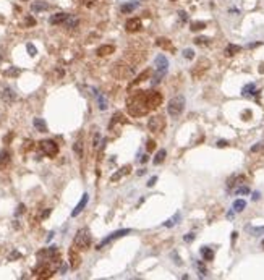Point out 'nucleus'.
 Masks as SVG:
<instances>
[{
  "mask_svg": "<svg viewBox=\"0 0 264 280\" xmlns=\"http://www.w3.org/2000/svg\"><path fill=\"white\" fill-rule=\"evenodd\" d=\"M114 50H115L114 45L105 44V45H101V47L97 49V55H101V57H104V55H110V54H114Z\"/></svg>",
  "mask_w": 264,
  "mask_h": 280,
  "instance_id": "nucleus-18",
  "label": "nucleus"
},
{
  "mask_svg": "<svg viewBox=\"0 0 264 280\" xmlns=\"http://www.w3.org/2000/svg\"><path fill=\"white\" fill-rule=\"evenodd\" d=\"M207 42H209L207 37H196L195 39V44H198V45H202V44H207Z\"/></svg>",
  "mask_w": 264,
  "mask_h": 280,
  "instance_id": "nucleus-35",
  "label": "nucleus"
},
{
  "mask_svg": "<svg viewBox=\"0 0 264 280\" xmlns=\"http://www.w3.org/2000/svg\"><path fill=\"white\" fill-rule=\"evenodd\" d=\"M23 212H25V204H20L18 209H16V216H20V214H23Z\"/></svg>",
  "mask_w": 264,
  "mask_h": 280,
  "instance_id": "nucleus-47",
  "label": "nucleus"
},
{
  "mask_svg": "<svg viewBox=\"0 0 264 280\" xmlns=\"http://www.w3.org/2000/svg\"><path fill=\"white\" fill-rule=\"evenodd\" d=\"M178 15H180V18H182L183 21H186V20H188V16H186V13H185V12H178Z\"/></svg>",
  "mask_w": 264,
  "mask_h": 280,
  "instance_id": "nucleus-49",
  "label": "nucleus"
},
{
  "mask_svg": "<svg viewBox=\"0 0 264 280\" xmlns=\"http://www.w3.org/2000/svg\"><path fill=\"white\" fill-rule=\"evenodd\" d=\"M39 146H41V151L49 157H55L58 154V144L52 141V139H44V141L39 143Z\"/></svg>",
  "mask_w": 264,
  "mask_h": 280,
  "instance_id": "nucleus-5",
  "label": "nucleus"
},
{
  "mask_svg": "<svg viewBox=\"0 0 264 280\" xmlns=\"http://www.w3.org/2000/svg\"><path fill=\"white\" fill-rule=\"evenodd\" d=\"M183 240H185L186 243H188V241H193V240H195V233H186V235H185V238H183Z\"/></svg>",
  "mask_w": 264,
  "mask_h": 280,
  "instance_id": "nucleus-41",
  "label": "nucleus"
},
{
  "mask_svg": "<svg viewBox=\"0 0 264 280\" xmlns=\"http://www.w3.org/2000/svg\"><path fill=\"white\" fill-rule=\"evenodd\" d=\"M68 18L67 13H55V15L50 16V25H60V23H65V20Z\"/></svg>",
  "mask_w": 264,
  "mask_h": 280,
  "instance_id": "nucleus-15",
  "label": "nucleus"
},
{
  "mask_svg": "<svg viewBox=\"0 0 264 280\" xmlns=\"http://www.w3.org/2000/svg\"><path fill=\"white\" fill-rule=\"evenodd\" d=\"M73 151L76 152L79 157H83V143H81V141H76V143H75V144H73Z\"/></svg>",
  "mask_w": 264,
  "mask_h": 280,
  "instance_id": "nucleus-32",
  "label": "nucleus"
},
{
  "mask_svg": "<svg viewBox=\"0 0 264 280\" xmlns=\"http://www.w3.org/2000/svg\"><path fill=\"white\" fill-rule=\"evenodd\" d=\"M201 256L204 261H212L214 259V251L211 248H207V246H202L201 248Z\"/></svg>",
  "mask_w": 264,
  "mask_h": 280,
  "instance_id": "nucleus-19",
  "label": "nucleus"
},
{
  "mask_svg": "<svg viewBox=\"0 0 264 280\" xmlns=\"http://www.w3.org/2000/svg\"><path fill=\"white\" fill-rule=\"evenodd\" d=\"M183 57H185V58H193V57H195V52H193L191 49H185V50H183Z\"/></svg>",
  "mask_w": 264,
  "mask_h": 280,
  "instance_id": "nucleus-36",
  "label": "nucleus"
},
{
  "mask_svg": "<svg viewBox=\"0 0 264 280\" xmlns=\"http://www.w3.org/2000/svg\"><path fill=\"white\" fill-rule=\"evenodd\" d=\"M245 207H246V201H243V199H237V201L233 203V211L235 212H242Z\"/></svg>",
  "mask_w": 264,
  "mask_h": 280,
  "instance_id": "nucleus-25",
  "label": "nucleus"
},
{
  "mask_svg": "<svg viewBox=\"0 0 264 280\" xmlns=\"http://www.w3.org/2000/svg\"><path fill=\"white\" fill-rule=\"evenodd\" d=\"M207 68H209V62H207L206 58H201L199 62H198V63L195 65V68L191 70V74H193V78H196V79H198V78H199L201 74H202V73L206 71Z\"/></svg>",
  "mask_w": 264,
  "mask_h": 280,
  "instance_id": "nucleus-9",
  "label": "nucleus"
},
{
  "mask_svg": "<svg viewBox=\"0 0 264 280\" xmlns=\"http://www.w3.org/2000/svg\"><path fill=\"white\" fill-rule=\"evenodd\" d=\"M26 25L28 26H34L36 25V20H34V18H31V16H28L26 18Z\"/></svg>",
  "mask_w": 264,
  "mask_h": 280,
  "instance_id": "nucleus-42",
  "label": "nucleus"
},
{
  "mask_svg": "<svg viewBox=\"0 0 264 280\" xmlns=\"http://www.w3.org/2000/svg\"><path fill=\"white\" fill-rule=\"evenodd\" d=\"M16 258H21V254H20V253H18V251H13V253L10 254V258H8V259H10V261H12V259H16Z\"/></svg>",
  "mask_w": 264,
  "mask_h": 280,
  "instance_id": "nucleus-45",
  "label": "nucleus"
},
{
  "mask_svg": "<svg viewBox=\"0 0 264 280\" xmlns=\"http://www.w3.org/2000/svg\"><path fill=\"white\" fill-rule=\"evenodd\" d=\"M185 97L183 96H175V97H172L170 102H169V105H167V112H169V115L173 117V118H177V117H180L182 115V112L185 110Z\"/></svg>",
  "mask_w": 264,
  "mask_h": 280,
  "instance_id": "nucleus-4",
  "label": "nucleus"
},
{
  "mask_svg": "<svg viewBox=\"0 0 264 280\" xmlns=\"http://www.w3.org/2000/svg\"><path fill=\"white\" fill-rule=\"evenodd\" d=\"M198 269H199V272H201V277H204V275H206V272H207V270H206V267H204V265H202L201 262H198Z\"/></svg>",
  "mask_w": 264,
  "mask_h": 280,
  "instance_id": "nucleus-40",
  "label": "nucleus"
},
{
  "mask_svg": "<svg viewBox=\"0 0 264 280\" xmlns=\"http://www.w3.org/2000/svg\"><path fill=\"white\" fill-rule=\"evenodd\" d=\"M32 125H34V128L39 133H47V125H45V122L42 118H34V120H32Z\"/></svg>",
  "mask_w": 264,
  "mask_h": 280,
  "instance_id": "nucleus-17",
  "label": "nucleus"
},
{
  "mask_svg": "<svg viewBox=\"0 0 264 280\" xmlns=\"http://www.w3.org/2000/svg\"><path fill=\"white\" fill-rule=\"evenodd\" d=\"M139 29H141V21L138 18H130V20L126 21V31L135 32V31H139Z\"/></svg>",
  "mask_w": 264,
  "mask_h": 280,
  "instance_id": "nucleus-13",
  "label": "nucleus"
},
{
  "mask_svg": "<svg viewBox=\"0 0 264 280\" xmlns=\"http://www.w3.org/2000/svg\"><path fill=\"white\" fill-rule=\"evenodd\" d=\"M8 164H10V152L3 149V151H0V169L7 167Z\"/></svg>",
  "mask_w": 264,
  "mask_h": 280,
  "instance_id": "nucleus-16",
  "label": "nucleus"
},
{
  "mask_svg": "<svg viewBox=\"0 0 264 280\" xmlns=\"http://www.w3.org/2000/svg\"><path fill=\"white\" fill-rule=\"evenodd\" d=\"M138 7V2H136V0H133V2H130V3H125V5H122V13H131L135 10V8Z\"/></svg>",
  "mask_w": 264,
  "mask_h": 280,
  "instance_id": "nucleus-20",
  "label": "nucleus"
},
{
  "mask_svg": "<svg viewBox=\"0 0 264 280\" xmlns=\"http://www.w3.org/2000/svg\"><path fill=\"white\" fill-rule=\"evenodd\" d=\"M146 97H148L149 109H157L162 104V94L159 91H146Z\"/></svg>",
  "mask_w": 264,
  "mask_h": 280,
  "instance_id": "nucleus-7",
  "label": "nucleus"
},
{
  "mask_svg": "<svg viewBox=\"0 0 264 280\" xmlns=\"http://www.w3.org/2000/svg\"><path fill=\"white\" fill-rule=\"evenodd\" d=\"M88 201H89V196L84 193L83 194V198H81V201H79L78 204H76V207L73 209V212H72V217H76V216H79L81 214V211L84 207H86V204H88Z\"/></svg>",
  "mask_w": 264,
  "mask_h": 280,
  "instance_id": "nucleus-12",
  "label": "nucleus"
},
{
  "mask_svg": "<svg viewBox=\"0 0 264 280\" xmlns=\"http://www.w3.org/2000/svg\"><path fill=\"white\" fill-rule=\"evenodd\" d=\"M262 147H264V141H262V143H258L256 146H253V147H251V152H258V151H261Z\"/></svg>",
  "mask_w": 264,
  "mask_h": 280,
  "instance_id": "nucleus-38",
  "label": "nucleus"
},
{
  "mask_svg": "<svg viewBox=\"0 0 264 280\" xmlns=\"http://www.w3.org/2000/svg\"><path fill=\"white\" fill-rule=\"evenodd\" d=\"M240 50H242V47L240 45H235V44H229L227 47H225V55H235V54H238Z\"/></svg>",
  "mask_w": 264,
  "mask_h": 280,
  "instance_id": "nucleus-22",
  "label": "nucleus"
},
{
  "mask_svg": "<svg viewBox=\"0 0 264 280\" xmlns=\"http://www.w3.org/2000/svg\"><path fill=\"white\" fill-rule=\"evenodd\" d=\"M204 28H206V23L196 21V23H193V25H191V31H201V29H204Z\"/></svg>",
  "mask_w": 264,
  "mask_h": 280,
  "instance_id": "nucleus-33",
  "label": "nucleus"
},
{
  "mask_svg": "<svg viewBox=\"0 0 264 280\" xmlns=\"http://www.w3.org/2000/svg\"><path fill=\"white\" fill-rule=\"evenodd\" d=\"M96 99H97V104H99V109L101 110H105L107 109V99L104 97V94L96 91Z\"/></svg>",
  "mask_w": 264,
  "mask_h": 280,
  "instance_id": "nucleus-21",
  "label": "nucleus"
},
{
  "mask_svg": "<svg viewBox=\"0 0 264 280\" xmlns=\"http://www.w3.org/2000/svg\"><path fill=\"white\" fill-rule=\"evenodd\" d=\"M248 232L251 233V235L258 236V235H262L264 233V227H248Z\"/></svg>",
  "mask_w": 264,
  "mask_h": 280,
  "instance_id": "nucleus-29",
  "label": "nucleus"
},
{
  "mask_svg": "<svg viewBox=\"0 0 264 280\" xmlns=\"http://www.w3.org/2000/svg\"><path fill=\"white\" fill-rule=\"evenodd\" d=\"M227 141H224V139H220V141H217V147H225V146H227Z\"/></svg>",
  "mask_w": 264,
  "mask_h": 280,
  "instance_id": "nucleus-48",
  "label": "nucleus"
},
{
  "mask_svg": "<svg viewBox=\"0 0 264 280\" xmlns=\"http://www.w3.org/2000/svg\"><path fill=\"white\" fill-rule=\"evenodd\" d=\"M157 45H159V47H164V49H172L170 41L165 39V37H159V39H157Z\"/></svg>",
  "mask_w": 264,
  "mask_h": 280,
  "instance_id": "nucleus-27",
  "label": "nucleus"
},
{
  "mask_svg": "<svg viewBox=\"0 0 264 280\" xmlns=\"http://www.w3.org/2000/svg\"><path fill=\"white\" fill-rule=\"evenodd\" d=\"M18 73H20V70H16V68H12L10 71H7L8 76H15V74H18Z\"/></svg>",
  "mask_w": 264,
  "mask_h": 280,
  "instance_id": "nucleus-44",
  "label": "nucleus"
},
{
  "mask_svg": "<svg viewBox=\"0 0 264 280\" xmlns=\"http://www.w3.org/2000/svg\"><path fill=\"white\" fill-rule=\"evenodd\" d=\"M68 259H70V267L72 269H78L79 264H81V258H79V254L75 249L68 251Z\"/></svg>",
  "mask_w": 264,
  "mask_h": 280,
  "instance_id": "nucleus-11",
  "label": "nucleus"
},
{
  "mask_svg": "<svg viewBox=\"0 0 264 280\" xmlns=\"http://www.w3.org/2000/svg\"><path fill=\"white\" fill-rule=\"evenodd\" d=\"M49 8V5H47L45 2H34L31 3V10L32 12H42V10H47Z\"/></svg>",
  "mask_w": 264,
  "mask_h": 280,
  "instance_id": "nucleus-23",
  "label": "nucleus"
},
{
  "mask_svg": "<svg viewBox=\"0 0 264 280\" xmlns=\"http://www.w3.org/2000/svg\"><path fill=\"white\" fill-rule=\"evenodd\" d=\"M258 199H259V193L256 191V193H253V201H258Z\"/></svg>",
  "mask_w": 264,
  "mask_h": 280,
  "instance_id": "nucleus-50",
  "label": "nucleus"
},
{
  "mask_svg": "<svg viewBox=\"0 0 264 280\" xmlns=\"http://www.w3.org/2000/svg\"><path fill=\"white\" fill-rule=\"evenodd\" d=\"M178 220H180V214H175L172 219H169L167 222H164V227H173L175 223H178Z\"/></svg>",
  "mask_w": 264,
  "mask_h": 280,
  "instance_id": "nucleus-28",
  "label": "nucleus"
},
{
  "mask_svg": "<svg viewBox=\"0 0 264 280\" xmlns=\"http://www.w3.org/2000/svg\"><path fill=\"white\" fill-rule=\"evenodd\" d=\"M155 181H157V176H152V178H151V180H149L146 185H148L149 188H151V186H154V185H155Z\"/></svg>",
  "mask_w": 264,
  "mask_h": 280,
  "instance_id": "nucleus-46",
  "label": "nucleus"
},
{
  "mask_svg": "<svg viewBox=\"0 0 264 280\" xmlns=\"http://www.w3.org/2000/svg\"><path fill=\"white\" fill-rule=\"evenodd\" d=\"M261 245H262V248H264V240H262V243H261Z\"/></svg>",
  "mask_w": 264,
  "mask_h": 280,
  "instance_id": "nucleus-54",
  "label": "nucleus"
},
{
  "mask_svg": "<svg viewBox=\"0 0 264 280\" xmlns=\"http://www.w3.org/2000/svg\"><path fill=\"white\" fill-rule=\"evenodd\" d=\"M128 233H131V228H125V230H117V232H114V233H110L109 236H105L104 240L101 241V243L97 245V249H101V248H104L107 243H110V241H114V240H117V238H120V236H123V235H128Z\"/></svg>",
  "mask_w": 264,
  "mask_h": 280,
  "instance_id": "nucleus-8",
  "label": "nucleus"
},
{
  "mask_svg": "<svg viewBox=\"0 0 264 280\" xmlns=\"http://www.w3.org/2000/svg\"><path fill=\"white\" fill-rule=\"evenodd\" d=\"M235 193H237V194H248L249 193V188H248V186H242V188H238Z\"/></svg>",
  "mask_w": 264,
  "mask_h": 280,
  "instance_id": "nucleus-37",
  "label": "nucleus"
},
{
  "mask_svg": "<svg viewBox=\"0 0 264 280\" xmlns=\"http://www.w3.org/2000/svg\"><path fill=\"white\" fill-rule=\"evenodd\" d=\"M237 235H238V233H237V232H233V233H232V243H233V241H235V240H237Z\"/></svg>",
  "mask_w": 264,
  "mask_h": 280,
  "instance_id": "nucleus-53",
  "label": "nucleus"
},
{
  "mask_svg": "<svg viewBox=\"0 0 264 280\" xmlns=\"http://www.w3.org/2000/svg\"><path fill=\"white\" fill-rule=\"evenodd\" d=\"M242 94H243V96H249V94H254V84H253V83H249V84H246V86L243 87Z\"/></svg>",
  "mask_w": 264,
  "mask_h": 280,
  "instance_id": "nucleus-31",
  "label": "nucleus"
},
{
  "mask_svg": "<svg viewBox=\"0 0 264 280\" xmlns=\"http://www.w3.org/2000/svg\"><path fill=\"white\" fill-rule=\"evenodd\" d=\"M130 169H131L130 165H125V167H122V169H119L114 175L110 176V181H119V180L122 178V176H125V175H128V173H130Z\"/></svg>",
  "mask_w": 264,
  "mask_h": 280,
  "instance_id": "nucleus-14",
  "label": "nucleus"
},
{
  "mask_svg": "<svg viewBox=\"0 0 264 280\" xmlns=\"http://www.w3.org/2000/svg\"><path fill=\"white\" fill-rule=\"evenodd\" d=\"M99 141H101V134H96V136H94V141H92V146L97 147L99 146Z\"/></svg>",
  "mask_w": 264,
  "mask_h": 280,
  "instance_id": "nucleus-43",
  "label": "nucleus"
},
{
  "mask_svg": "<svg viewBox=\"0 0 264 280\" xmlns=\"http://www.w3.org/2000/svg\"><path fill=\"white\" fill-rule=\"evenodd\" d=\"M91 241H92V238H91V233H89L88 228H79L78 233L75 235L73 245H75V248L84 251V249H89Z\"/></svg>",
  "mask_w": 264,
  "mask_h": 280,
  "instance_id": "nucleus-3",
  "label": "nucleus"
},
{
  "mask_svg": "<svg viewBox=\"0 0 264 280\" xmlns=\"http://www.w3.org/2000/svg\"><path fill=\"white\" fill-rule=\"evenodd\" d=\"M26 49H28V54H29L31 57H34V55L37 54V50H36V47H34L32 44H28V45H26Z\"/></svg>",
  "mask_w": 264,
  "mask_h": 280,
  "instance_id": "nucleus-34",
  "label": "nucleus"
},
{
  "mask_svg": "<svg viewBox=\"0 0 264 280\" xmlns=\"http://www.w3.org/2000/svg\"><path fill=\"white\" fill-rule=\"evenodd\" d=\"M154 67H155V76L152 79V86L161 83V78L167 73V70H169V60H167L165 55H164V54L157 55L155 60H154Z\"/></svg>",
  "mask_w": 264,
  "mask_h": 280,
  "instance_id": "nucleus-2",
  "label": "nucleus"
},
{
  "mask_svg": "<svg viewBox=\"0 0 264 280\" xmlns=\"http://www.w3.org/2000/svg\"><path fill=\"white\" fill-rule=\"evenodd\" d=\"M12 136H13V134H8V136H5V138H3V143H8V141L12 139Z\"/></svg>",
  "mask_w": 264,
  "mask_h": 280,
  "instance_id": "nucleus-51",
  "label": "nucleus"
},
{
  "mask_svg": "<svg viewBox=\"0 0 264 280\" xmlns=\"http://www.w3.org/2000/svg\"><path fill=\"white\" fill-rule=\"evenodd\" d=\"M49 214H50V209H47L45 212H42V219H45L47 216H49Z\"/></svg>",
  "mask_w": 264,
  "mask_h": 280,
  "instance_id": "nucleus-52",
  "label": "nucleus"
},
{
  "mask_svg": "<svg viewBox=\"0 0 264 280\" xmlns=\"http://www.w3.org/2000/svg\"><path fill=\"white\" fill-rule=\"evenodd\" d=\"M78 25V18H75V16H70L68 15V18L65 20V26L67 28H75Z\"/></svg>",
  "mask_w": 264,
  "mask_h": 280,
  "instance_id": "nucleus-30",
  "label": "nucleus"
},
{
  "mask_svg": "<svg viewBox=\"0 0 264 280\" xmlns=\"http://www.w3.org/2000/svg\"><path fill=\"white\" fill-rule=\"evenodd\" d=\"M146 149H148L149 152L154 151V149H155V143H154V141H148V144H146Z\"/></svg>",
  "mask_w": 264,
  "mask_h": 280,
  "instance_id": "nucleus-39",
  "label": "nucleus"
},
{
  "mask_svg": "<svg viewBox=\"0 0 264 280\" xmlns=\"http://www.w3.org/2000/svg\"><path fill=\"white\" fill-rule=\"evenodd\" d=\"M164 127H165V120H164V117L161 115H155V117H151L149 122H148V128L149 131L152 133H161Z\"/></svg>",
  "mask_w": 264,
  "mask_h": 280,
  "instance_id": "nucleus-6",
  "label": "nucleus"
},
{
  "mask_svg": "<svg viewBox=\"0 0 264 280\" xmlns=\"http://www.w3.org/2000/svg\"><path fill=\"white\" fill-rule=\"evenodd\" d=\"M0 96H2V100L5 102V104H13V102L16 100V94L13 92L12 87H3L2 92H0Z\"/></svg>",
  "mask_w": 264,
  "mask_h": 280,
  "instance_id": "nucleus-10",
  "label": "nucleus"
},
{
  "mask_svg": "<svg viewBox=\"0 0 264 280\" xmlns=\"http://www.w3.org/2000/svg\"><path fill=\"white\" fill-rule=\"evenodd\" d=\"M149 74H151V70H144V71H143V73H141V74H139V76H138V78H136V79H135V81H133V84H131V86H135V84H138V83H143V81H144V79H146V78H148V76H149Z\"/></svg>",
  "mask_w": 264,
  "mask_h": 280,
  "instance_id": "nucleus-26",
  "label": "nucleus"
},
{
  "mask_svg": "<svg viewBox=\"0 0 264 280\" xmlns=\"http://www.w3.org/2000/svg\"><path fill=\"white\" fill-rule=\"evenodd\" d=\"M165 156H167L165 151H164V149H161V151L155 154V157H154V160H152V162H154L155 165H161L162 162H164V159H165Z\"/></svg>",
  "mask_w": 264,
  "mask_h": 280,
  "instance_id": "nucleus-24",
  "label": "nucleus"
},
{
  "mask_svg": "<svg viewBox=\"0 0 264 280\" xmlns=\"http://www.w3.org/2000/svg\"><path fill=\"white\" fill-rule=\"evenodd\" d=\"M148 105V97H146V91H138L128 99V112L133 117H141L149 112Z\"/></svg>",
  "mask_w": 264,
  "mask_h": 280,
  "instance_id": "nucleus-1",
  "label": "nucleus"
}]
</instances>
